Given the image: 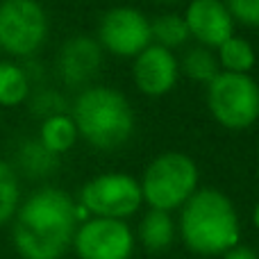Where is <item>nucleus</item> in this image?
<instances>
[{
	"label": "nucleus",
	"instance_id": "nucleus-18",
	"mask_svg": "<svg viewBox=\"0 0 259 259\" xmlns=\"http://www.w3.org/2000/svg\"><path fill=\"white\" fill-rule=\"evenodd\" d=\"M150 36L157 41L155 46L170 50L187 44L189 30L182 16H178V14H161V16H157L150 23Z\"/></svg>",
	"mask_w": 259,
	"mask_h": 259
},
{
	"label": "nucleus",
	"instance_id": "nucleus-21",
	"mask_svg": "<svg viewBox=\"0 0 259 259\" xmlns=\"http://www.w3.org/2000/svg\"><path fill=\"white\" fill-rule=\"evenodd\" d=\"M223 5L228 7L232 21L259 27V0H223Z\"/></svg>",
	"mask_w": 259,
	"mask_h": 259
},
{
	"label": "nucleus",
	"instance_id": "nucleus-17",
	"mask_svg": "<svg viewBox=\"0 0 259 259\" xmlns=\"http://www.w3.org/2000/svg\"><path fill=\"white\" fill-rule=\"evenodd\" d=\"M180 71L184 75H189L191 80L207 82V84L221 73L216 55L209 48H205V46H196V48L187 50L182 57V64H180Z\"/></svg>",
	"mask_w": 259,
	"mask_h": 259
},
{
	"label": "nucleus",
	"instance_id": "nucleus-19",
	"mask_svg": "<svg viewBox=\"0 0 259 259\" xmlns=\"http://www.w3.org/2000/svg\"><path fill=\"white\" fill-rule=\"evenodd\" d=\"M18 198H21V189H18V180L9 164L0 161V225L9 223L18 209Z\"/></svg>",
	"mask_w": 259,
	"mask_h": 259
},
{
	"label": "nucleus",
	"instance_id": "nucleus-11",
	"mask_svg": "<svg viewBox=\"0 0 259 259\" xmlns=\"http://www.w3.org/2000/svg\"><path fill=\"white\" fill-rule=\"evenodd\" d=\"M132 75L137 87L146 96H164L175 87L180 75V64L173 53L150 44L134 59Z\"/></svg>",
	"mask_w": 259,
	"mask_h": 259
},
{
	"label": "nucleus",
	"instance_id": "nucleus-5",
	"mask_svg": "<svg viewBox=\"0 0 259 259\" xmlns=\"http://www.w3.org/2000/svg\"><path fill=\"white\" fill-rule=\"evenodd\" d=\"M207 105L228 130H246L259 118V84L250 75L219 73L207 87Z\"/></svg>",
	"mask_w": 259,
	"mask_h": 259
},
{
	"label": "nucleus",
	"instance_id": "nucleus-15",
	"mask_svg": "<svg viewBox=\"0 0 259 259\" xmlns=\"http://www.w3.org/2000/svg\"><path fill=\"white\" fill-rule=\"evenodd\" d=\"M219 66L225 68V73H239V75H248L252 66H255V50L241 36H230L228 41L219 46Z\"/></svg>",
	"mask_w": 259,
	"mask_h": 259
},
{
	"label": "nucleus",
	"instance_id": "nucleus-2",
	"mask_svg": "<svg viewBox=\"0 0 259 259\" xmlns=\"http://www.w3.org/2000/svg\"><path fill=\"white\" fill-rule=\"evenodd\" d=\"M180 234L198 255H225L239 246L241 228L232 200L219 189H200L182 205Z\"/></svg>",
	"mask_w": 259,
	"mask_h": 259
},
{
	"label": "nucleus",
	"instance_id": "nucleus-9",
	"mask_svg": "<svg viewBox=\"0 0 259 259\" xmlns=\"http://www.w3.org/2000/svg\"><path fill=\"white\" fill-rule=\"evenodd\" d=\"M98 36L105 50L118 57H137L150 46V21L134 7H114L103 16Z\"/></svg>",
	"mask_w": 259,
	"mask_h": 259
},
{
	"label": "nucleus",
	"instance_id": "nucleus-23",
	"mask_svg": "<svg viewBox=\"0 0 259 259\" xmlns=\"http://www.w3.org/2000/svg\"><path fill=\"white\" fill-rule=\"evenodd\" d=\"M252 223H255V228L259 230V202L255 205V211H252Z\"/></svg>",
	"mask_w": 259,
	"mask_h": 259
},
{
	"label": "nucleus",
	"instance_id": "nucleus-24",
	"mask_svg": "<svg viewBox=\"0 0 259 259\" xmlns=\"http://www.w3.org/2000/svg\"><path fill=\"white\" fill-rule=\"evenodd\" d=\"M159 3H178V0H159Z\"/></svg>",
	"mask_w": 259,
	"mask_h": 259
},
{
	"label": "nucleus",
	"instance_id": "nucleus-10",
	"mask_svg": "<svg viewBox=\"0 0 259 259\" xmlns=\"http://www.w3.org/2000/svg\"><path fill=\"white\" fill-rule=\"evenodd\" d=\"M189 36L200 41L205 48H219L232 36L234 21L223 0H191L184 14Z\"/></svg>",
	"mask_w": 259,
	"mask_h": 259
},
{
	"label": "nucleus",
	"instance_id": "nucleus-13",
	"mask_svg": "<svg viewBox=\"0 0 259 259\" xmlns=\"http://www.w3.org/2000/svg\"><path fill=\"white\" fill-rule=\"evenodd\" d=\"M175 237V223L170 219L168 211L150 209L141 219L139 225V241L143 243V248L150 252H161L173 243Z\"/></svg>",
	"mask_w": 259,
	"mask_h": 259
},
{
	"label": "nucleus",
	"instance_id": "nucleus-12",
	"mask_svg": "<svg viewBox=\"0 0 259 259\" xmlns=\"http://www.w3.org/2000/svg\"><path fill=\"white\" fill-rule=\"evenodd\" d=\"M100 64H103L100 46L87 36L71 39L68 44H64L62 53H59V73H62L64 82L71 87L87 84L98 73Z\"/></svg>",
	"mask_w": 259,
	"mask_h": 259
},
{
	"label": "nucleus",
	"instance_id": "nucleus-7",
	"mask_svg": "<svg viewBox=\"0 0 259 259\" xmlns=\"http://www.w3.org/2000/svg\"><path fill=\"white\" fill-rule=\"evenodd\" d=\"M141 187L127 173H105L80 189V207L96 219L125 221L141 207Z\"/></svg>",
	"mask_w": 259,
	"mask_h": 259
},
{
	"label": "nucleus",
	"instance_id": "nucleus-22",
	"mask_svg": "<svg viewBox=\"0 0 259 259\" xmlns=\"http://www.w3.org/2000/svg\"><path fill=\"white\" fill-rule=\"evenodd\" d=\"M223 259H259V255L248 246H234L232 250L225 252Z\"/></svg>",
	"mask_w": 259,
	"mask_h": 259
},
{
	"label": "nucleus",
	"instance_id": "nucleus-4",
	"mask_svg": "<svg viewBox=\"0 0 259 259\" xmlns=\"http://www.w3.org/2000/svg\"><path fill=\"white\" fill-rule=\"evenodd\" d=\"M139 187L150 209L173 211L198 191V166L184 152H164L148 164Z\"/></svg>",
	"mask_w": 259,
	"mask_h": 259
},
{
	"label": "nucleus",
	"instance_id": "nucleus-14",
	"mask_svg": "<svg viewBox=\"0 0 259 259\" xmlns=\"http://www.w3.org/2000/svg\"><path fill=\"white\" fill-rule=\"evenodd\" d=\"M39 141L53 155L71 150L77 141V130H75L73 118L66 116V114L46 116V121L41 123V130H39Z\"/></svg>",
	"mask_w": 259,
	"mask_h": 259
},
{
	"label": "nucleus",
	"instance_id": "nucleus-16",
	"mask_svg": "<svg viewBox=\"0 0 259 259\" xmlns=\"http://www.w3.org/2000/svg\"><path fill=\"white\" fill-rule=\"evenodd\" d=\"M30 94V80L25 71L12 62H0V105L16 107Z\"/></svg>",
	"mask_w": 259,
	"mask_h": 259
},
{
	"label": "nucleus",
	"instance_id": "nucleus-1",
	"mask_svg": "<svg viewBox=\"0 0 259 259\" xmlns=\"http://www.w3.org/2000/svg\"><path fill=\"white\" fill-rule=\"evenodd\" d=\"M77 205L66 191H34L14 214L12 239L23 259H62L77 230Z\"/></svg>",
	"mask_w": 259,
	"mask_h": 259
},
{
	"label": "nucleus",
	"instance_id": "nucleus-8",
	"mask_svg": "<svg viewBox=\"0 0 259 259\" xmlns=\"http://www.w3.org/2000/svg\"><path fill=\"white\" fill-rule=\"evenodd\" d=\"M71 246L80 259H130L134 234L125 221L94 216L75 230Z\"/></svg>",
	"mask_w": 259,
	"mask_h": 259
},
{
	"label": "nucleus",
	"instance_id": "nucleus-6",
	"mask_svg": "<svg viewBox=\"0 0 259 259\" xmlns=\"http://www.w3.org/2000/svg\"><path fill=\"white\" fill-rule=\"evenodd\" d=\"M48 16L36 0H0V48L27 57L44 46Z\"/></svg>",
	"mask_w": 259,
	"mask_h": 259
},
{
	"label": "nucleus",
	"instance_id": "nucleus-20",
	"mask_svg": "<svg viewBox=\"0 0 259 259\" xmlns=\"http://www.w3.org/2000/svg\"><path fill=\"white\" fill-rule=\"evenodd\" d=\"M21 164L27 173L44 175V173H50V170L57 166V155L46 150L39 139H34V141L25 143V146L21 148Z\"/></svg>",
	"mask_w": 259,
	"mask_h": 259
},
{
	"label": "nucleus",
	"instance_id": "nucleus-3",
	"mask_svg": "<svg viewBox=\"0 0 259 259\" xmlns=\"http://www.w3.org/2000/svg\"><path fill=\"white\" fill-rule=\"evenodd\" d=\"M71 118L77 134L100 150L123 146L134 132V112L127 98L109 87H91L82 91L73 105Z\"/></svg>",
	"mask_w": 259,
	"mask_h": 259
}]
</instances>
